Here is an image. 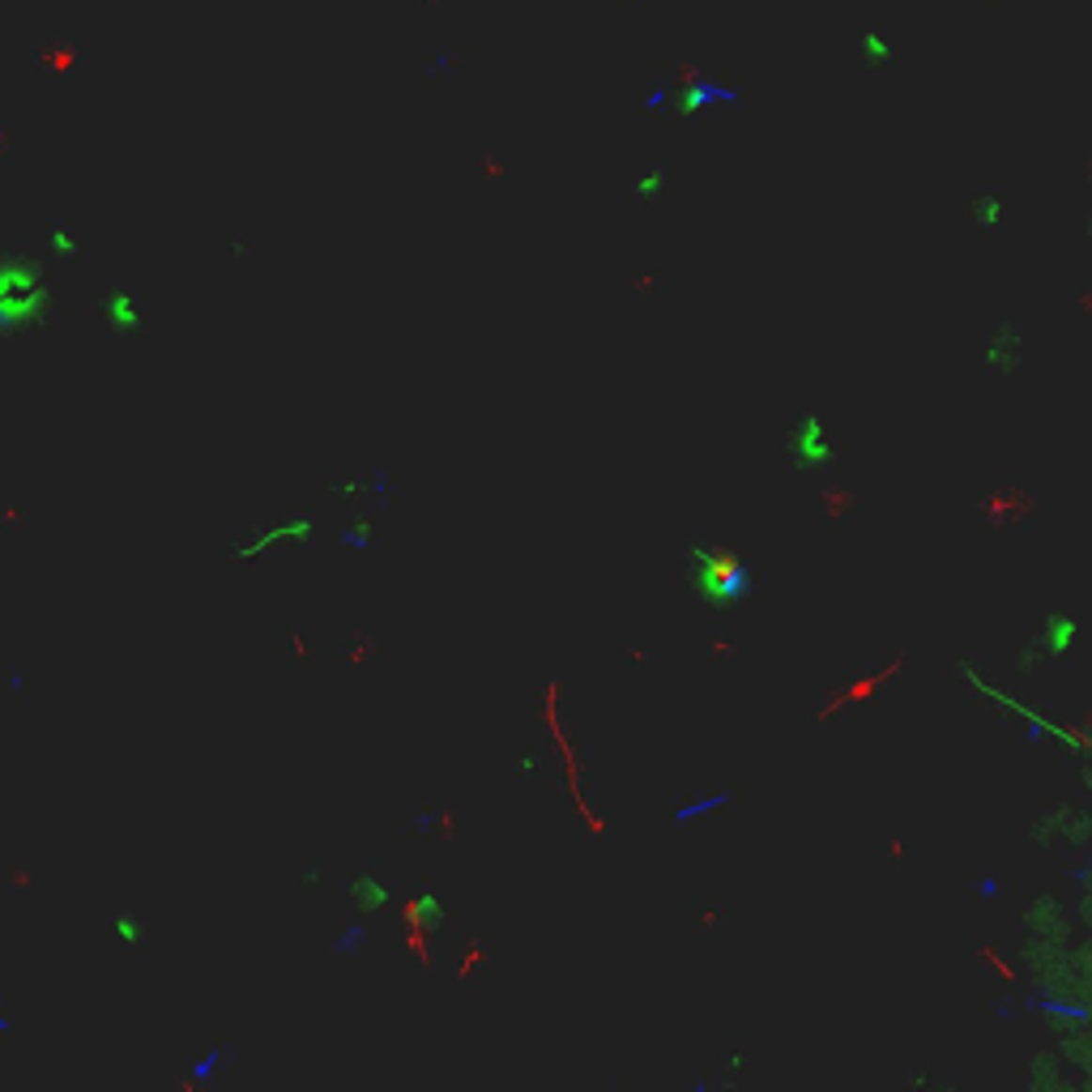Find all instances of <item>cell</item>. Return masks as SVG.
Here are the masks:
<instances>
[{
    "label": "cell",
    "mask_w": 1092,
    "mask_h": 1092,
    "mask_svg": "<svg viewBox=\"0 0 1092 1092\" xmlns=\"http://www.w3.org/2000/svg\"><path fill=\"white\" fill-rule=\"evenodd\" d=\"M542 730H546V742H551V756H555L559 781H564V794H568V803H572L576 819L585 824V833L602 841L606 819H602V811H593L589 794H585V756H581V747H576L572 725H568L564 683H559V679H546L542 683Z\"/></svg>",
    "instance_id": "cell-1"
},
{
    "label": "cell",
    "mask_w": 1092,
    "mask_h": 1092,
    "mask_svg": "<svg viewBox=\"0 0 1092 1092\" xmlns=\"http://www.w3.org/2000/svg\"><path fill=\"white\" fill-rule=\"evenodd\" d=\"M47 307L43 265L30 257H0V337H18Z\"/></svg>",
    "instance_id": "cell-2"
},
{
    "label": "cell",
    "mask_w": 1092,
    "mask_h": 1092,
    "mask_svg": "<svg viewBox=\"0 0 1092 1092\" xmlns=\"http://www.w3.org/2000/svg\"><path fill=\"white\" fill-rule=\"evenodd\" d=\"M900 675H905V653H892L880 670H862V675H853L850 683L833 687V692L819 700V709H815V722L828 725V722H836L845 709H862V704H870L888 683H897Z\"/></svg>",
    "instance_id": "cell-3"
},
{
    "label": "cell",
    "mask_w": 1092,
    "mask_h": 1092,
    "mask_svg": "<svg viewBox=\"0 0 1092 1092\" xmlns=\"http://www.w3.org/2000/svg\"><path fill=\"white\" fill-rule=\"evenodd\" d=\"M1037 512H1041V500H1037L1024 482H999V487H991L977 500V521L986 529H994V534L1028 525Z\"/></svg>",
    "instance_id": "cell-4"
},
{
    "label": "cell",
    "mask_w": 1092,
    "mask_h": 1092,
    "mask_svg": "<svg viewBox=\"0 0 1092 1092\" xmlns=\"http://www.w3.org/2000/svg\"><path fill=\"white\" fill-rule=\"evenodd\" d=\"M304 538H312V525H304V521H278V525H265L252 538H243V542L235 546V559L273 555V551H287V546L304 542Z\"/></svg>",
    "instance_id": "cell-5"
},
{
    "label": "cell",
    "mask_w": 1092,
    "mask_h": 1092,
    "mask_svg": "<svg viewBox=\"0 0 1092 1092\" xmlns=\"http://www.w3.org/2000/svg\"><path fill=\"white\" fill-rule=\"evenodd\" d=\"M99 316L112 324V334H137L141 329V299L133 290H107L99 299Z\"/></svg>",
    "instance_id": "cell-6"
},
{
    "label": "cell",
    "mask_w": 1092,
    "mask_h": 1092,
    "mask_svg": "<svg viewBox=\"0 0 1092 1092\" xmlns=\"http://www.w3.org/2000/svg\"><path fill=\"white\" fill-rule=\"evenodd\" d=\"M815 500H819V512H824L828 521H845L853 508H858V491H853L845 478H828L824 487L815 491Z\"/></svg>",
    "instance_id": "cell-7"
},
{
    "label": "cell",
    "mask_w": 1092,
    "mask_h": 1092,
    "mask_svg": "<svg viewBox=\"0 0 1092 1092\" xmlns=\"http://www.w3.org/2000/svg\"><path fill=\"white\" fill-rule=\"evenodd\" d=\"M704 576H709V585L739 589V585H742V559L734 555V551H717V555L704 559Z\"/></svg>",
    "instance_id": "cell-8"
},
{
    "label": "cell",
    "mask_w": 1092,
    "mask_h": 1092,
    "mask_svg": "<svg viewBox=\"0 0 1092 1092\" xmlns=\"http://www.w3.org/2000/svg\"><path fill=\"white\" fill-rule=\"evenodd\" d=\"M973 956H977V960L986 964V969H991L999 981H1007V986H1016V981H1020L1016 960H1007V956H1003L994 944H977V947H973Z\"/></svg>",
    "instance_id": "cell-9"
},
{
    "label": "cell",
    "mask_w": 1092,
    "mask_h": 1092,
    "mask_svg": "<svg viewBox=\"0 0 1092 1092\" xmlns=\"http://www.w3.org/2000/svg\"><path fill=\"white\" fill-rule=\"evenodd\" d=\"M1050 730L1063 739V747H1071L1075 756H1088L1092 751V730H1084V722L1080 717H1067V722H1054Z\"/></svg>",
    "instance_id": "cell-10"
},
{
    "label": "cell",
    "mask_w": 1092,
    "mask_h": 1092,
    "mask_svg": "<svg viewBox=\"0 0 1092 1092\" xmlns=\"http://www.w3.org/2000/svg\"><path fill=\"white\" fill-rule=\"evenodd\" d=\"M116 935L124 939V947H141V939H146V930H141V917L120 913V917H116Z\"/></svg>",
    "instance_id": "cell-11"
},
{
    "label": "cell",
    "mask_w": 1092,
    "mask_h": 1092,
    "mask_svg": "<svg viewBox=\"0 0 1092 1092\" xmlns=\"http://www.w3.org/2000/svg\"><path fill=\"white\" fill-rule=\"evenodd\" d=\"M658 290H662V278L653 273V269H648V273H636V278H632V295L648 299V295H658Z\"/></svg>",
    "instance_id": "cell-12"
},
{
    "label": "cell",
    "mask_w": 1092,
    "mask_h": 1092,
    "mask_svg": "<svg viewBox=\"0 0 1092 1092\" xmlns=\"http://www.w3.org/2000/svg\"><path fill=\"white\" fill-rule=\"evenodd\" d=\"M482 960H487V947H482L478 939H474V944H470V952H465V960H461V969H457V973H461V977H470V973L478 969Z\"/></svg>",
    "instance_id": "cell-13"
},
{
    "label": "cell",
    "mask_w": 1092,
    "mask_h": 1092,
    "mask_svg": "<svg viewBox=\"0 0 1092 1092\" xmlns=\"http://www.w3.org/2000/svg\"><path fill=\"white\" fill-rule=\"evenodd\" d=\"M717 922H722V909H700V913H695V926H700V930H717Z\"/></svg>",
    "instance_id": "cell-14"
},
{
    "label": "cell",
    "mask_w": 1092,
    "mask_h": 1092,
    "mask_svg": "<svg viewBox=\"0 0 1092 1092\" xmlns=\"http://www.w3.org/2000/svg\"><path fill=\"white\" fill-rule=\"evenodd\" d=\"M713 658H722V662H725V658H739V645H730V640L717 636V640H713Z\"/></svg>",
    "instance_id": "cell-15"
},
{
    "label": "cell",
    "mask_w": 1092,
    "mask_h": 1092,
    "mask_svg": "<svg viewBox=\"0 0 1092 1092\" xmlns=\"http://www.w3.org/2000/svg\"><path fill=\"white\" fill-rule=\"evenodd\" d=\"M1075 307H1080L1084 316H1092V287H1084L1080 295H1075Z\"/></svg>",
    "instance_id": "cell-16"
},
{
    "label": "cell",
    "mask_w": 1092,
    "mask_h": 1092,
    "mask_svg": "<svg viewBox=\"0 0 1092 1092\" xmlns=\"http://www.w3.org/2000/svg\"><path fill=\"white\" fill-rule=\"evenodd\" d=\"M888 858H892V862L905 858V841H900V836H892V841H888Z\"/></svg>",
    "instance_id": "cell-17"
},
{
    "label": "cell",
    "mask_w": 1092,
    "mask_h": 1092,
    "mask_svg": "<svg viewBox=\"0 0 1092 1092\" xmlns=\"http://www.w3.org/2000/svg\"><path fill=\"white\" fill-rule=\"evenodd\" d=\"M628 662H648V648H640V645H632V648H628Z\"/></svg>",
    "instance_id": "cell-18"
},
{
    "label": "cell",
    "mask_w": 1092,
    "mask_h": 1092,
    "mask_svg": "<svg viewBox=\"0 0 1092 1092\" xmlns=\"http://www.w3.org/2000/svg\"><path fill=\"white\" fill-rule=\"evenodd\" d=\"M1084 969H1088V994H1092V947H1088V956H1084Z\"/></svg>",
    "instance_id": "cell-19"
},
{
    "label": "cell",
    "mask_w": 1092,
    "mask_h": 1092,
    "mask_svg": "<svg viewBox=\"0 0 1092 1092\" xmlns=\"http://www.w3.org/2000/svg\"><path fill=\"white\" fill-rule=\"evenodd\" d=\"M1080 722H1084V730H1092V704H1088V709H1084V713H1080Z\"/></svg>",
    "instance_id": "cell-20"
}]
</instances>
